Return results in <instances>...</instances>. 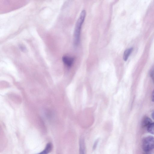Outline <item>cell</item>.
Listing matches in <instances>:
<instances>
[{
    "label": "cell",
    "mask_w": 154,
    "mask_h": 154,
    "mask_svg": "<svg viewBox=\"0 0 154 154\" xmlns=\"http://www.w3.org/2000/svg\"><path fill=\"white\" fill-rule=\"evenodd\" d=\"M133 50V48H130L127 49L125 51L123 55V59L124 61L127 60L131 54Z\"/></svg>",
    "instance_id": "8992f818"
},
{
    "label": "cell",
    "mask_w": 154,
    "mask_h": 154,
    "mask_svg": "<svg viewBox=\"0 0 154 154\" xmlns=\"http://www.w3.org/2000/svg\"><path fill=\"white\" fill-rule=\"evenodd\" d=\"M74 60L73 57L68 56H64L62 57V60L63 63L68 67H70L72 66Z\"/></svg>",
    "instance_id": "3957f363"
},
{
    "label": "cell",
    "mask_w": 154,
    "mask_h": 154,
    "mask_svg": "<svg viewBox=\"0 0 154 154\" xmlns=\"http://www.w3.org/2000/svg\"><path fill=\"white\" fill-rule=\"evenodd\" d=\"M142 148L145 152H149L154 148V138L149 136L145 138L142 143Z\"/></svg>",
    "instance_id": "7a4b0ae2"
},
{
    "label": "cell",
    "mask_w": 154,
    "mask_h": 154,
    "mask_svg": "<svg viewBox=\"0 0 154 154\" xmlns=\"http://www.w3.org/2000/svg\"><path fill=\"white\" fill-rule=\"evenodd\" d=\"M147 129L149 133L154 134V123H152L147 128Z\"/></svg>",
    "instance_id": "ba28073f"
},
{
    "label": "cell",
    "mask_w": 154,
    "mask_h": 154,
    "mask_svg": "<svg viewBox=\"0 0 154 154\" xmlns=\"http://www.w3.org/2000/svg\"><path fill=\"white\" fill-rule=\"evenodd\" d=\"M86 11L82 10L76 23L73 35V42L75 45H78L80 42V31L82 25L86 16Z\"/></svg>",
    "instance_id": "6da1fadb"
},
{
    "label": "cell",
    "mask_w": 154,
    "mask_h": 154,
    "mask_svg": "<svg viewBox=\"0 0 154 154\" xmlns=\"http://www.w3.org/2000/svg\"><path fill=\"white\" fill-rule=\"evenodd\" d=\"M152 116L153 119H154V111L152 114Z\"/></svg>",
    "instance_id": "8fae6325"
},
{
    "label": "cell",
    "mask_w": 154,
    "mask_h": 154,
    "mask_svg": "<svg viewBox=\"0 0 154 154\" xmlns=\"http://www.w3.org/2000/svg\"><path fill=\"white\" fill-rule=\"evenodd\" d=\"M52 148V145L51 143H48L45 149L42 152L37 154H48L51 151Z\"/></svg>",
    "instance_id": "52a82bcc"
},
{
    "label": "cell",
    "mask_w": 154,
    "mask_h": 154,
    "mask_svg": "<svg viewBox=\"0 0 154 154\" xmlns=\"http://www.w3.org/2000/svg\"><path fill=\"white\" fill-rule=\"evenodd\" d=\"M99 140V139H97L94 142V145H93V150H94L96 148L97 146V143L98 142Z\"/></svg>",
    "instance_id": "9c48e42d"
},
{
    "label": "cell",
    "mask_w": 154,
    "mask_h": 154,
    "mask_svg": "<svg viewBox=\"0 0 154 154\" xmlns=\"http://www.w3.org/2000/svg\"><path fill=\"white\" fill-rule=\"evenodd\" d=\"M85 146L84 139L81 138L79 141V154H85Z\"/></svg>",
    "instance_id": "277c9868"
},
{
    "label": "cell",
    "mask_w": 154,
    "mask_h": 154,
    "mask_svg": "<svg viewBox=\"0 0 154 154\" xmlns=\"http://www.w3.org/2000/svg\"><path fill=\"white\" fill-rule=\"evenodd\" d=\"M152 100L154 102V90H153L152 95Z\"/></svg>",
    "instance_id": "30bf717a"
},
{
    "label": "cell",
    "mask_w": 154,
    "mask_h": 154,
    "mask_svg": "<svg viewBox=\"0 0 154 154\" xmlns=\"http://www.w3.org/2000/svg\"><path fill=\"white\" fill-rule=\"evenodd\" d=\"M152 123L151 119L147 117H145L143 119L141 123L142 126L143 128H147Z\"/></svg>",
    "instance_id": "5b68a950"
}]
</instances>
